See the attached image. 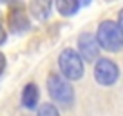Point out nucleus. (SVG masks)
I'll return each instance as SVG.
<instances>
[{
	"mask_svg": "<svg viewBox=\"0 0 123 116\" xmlns=\"http://www.w3.org/2000/svg\"><path fill=\"white\" fill-rule=\"evenodd\" d=\"M38 116H60V111L53 103H43L38 109Z\"/></svg>",
	"mask_w": 123,
	"mask_h": 116,
	"instance_id": "10",
	"label": "nucleus"
},
{
	"mask_svg": "<svg viewBox=\"0 0 123 116\" xmlns=\"http://www.w3.org/2000/svg\"><path fill=\"white\" fill-rule=\"evenodd\" d=\"M47 91H49L51 100L56 105H60V107H63V109L73 105L74 91H73V87H71V84L62 76V74L51 73L49 76H47ZM56 105H54V107H56Z\"/></svg>",
	"mask_w": 123,
	"mask_h": 116,
	"instance_id": "2",
	"label": "nucleus"
},
{
	"mask_svg": "<svg viewBox=\"0 0 123 116\" xmlns=\"http://www.w3.org/2000/svg\"><path fill=\"white\" fill-rule=\"evenodd\" d=\"M96 44L98 47L109 51V53H118L123 47V36H121V16L119 22L112 20H103L98 26L96 33Z\"/></svg>",
	"mask_w": 123,
	"mask_h": 116,
	"instance_id": "1",
	"label": "nucleus"
},
{
	"mask_svg": "<svg viewBox=\"0 0 123 116\" xmlns=\"http://www.w3.org/2000/svg\"><path fill=\"white\" fill-rule=\"evenodd\" d=\"M38 98H40V91H38V85L36 84H27L22 91V103L24 107L27 109H35L36 103H38Z\"/></svg>",
	"mask_w": 123,
	"mask_h": 116,
	"instance_id": "7",
	"label": "nucleus"
},
{
	"mask_svg": "<svg viewBox=\"0 0 123 116\" xmlns=\"http://www.w3.org/2000/svg\"><path fill=\"white\" fill-rule=\"evenodd\" d=\"M94 78L100 85H112L119 78V67L111 58H98L94 65Z\"/></svg>",
	"mask_w": 123,
	"mask_h": 116,
	"instance_id": "4",
	"label": "nucleus"
},
{
	"mask_svg": "<svg viewBox=\"0 0 123 116\" xmlns=\"http://www.w3.org/2000/svg\"><path fill=\"white\" fill-rule=\"evenodd\" d=\"M78 56L81 60H87V62H94L98 60V53H100V47L96 44V38L91 33H81L78 36Z\"/></svg>",
	"mask_w": 123,
	"mask_h": 116,
	"instance_id": "5",
	"label": "nucleus"
},
{
	"mask_svg": "<svg viewBox=\"0 0 123 116\" xmlns=\"http://www.w3.org/2000/svg\"><path fill=\"white\" fill-rule=\"evenodd\" d=\"M58 65H60L62 76L69 80H80L83 76V60L78 56L74 49H63L58 58Z\"/></svg>",
	"mask_w": 123,
	"mask_h": 116,
	"instance_id": "3",
	"label": "nucleus"
},
{
	"mask_svg": "<svg viewBox=\"0 0 123 116\" xmlns=\"http://www.w3.org/2000/svg\"><path fill=\"white\" fill-rule=\"evenodd\" d=\"M54 6H56L58 13L63 16H73L80 9V2H73V0H58Z\"/></svg>",
	"mask_w": 123,
	"mask_h": 116,
	"instance_id": "9",
	"label": "nucleus"
},
{
	"mask_svg": "<svg viewBox=\"0 0 123 116\" xmlns=\"http://www.w3.org/2000/svg\"><path fill=\"white\" fill-rule=\"evenodd\" d=\"M6 40H7V33H6V29H4V27L0 26V45H2V44H4Z\"/></svg>",
	"mask_w": 123,
	"mask_h": 116,
	"instance_id": "11",
	"label": "nucleus"
},
{
	"mask_svg": "<svg viewBox=\"0 0 123 116\" xmlns=\"http://www.w3.org/2000/svg\"><path fill=\"white\" fill-rule=\"evenodd\" d=\"M7 24L9 29H13L15 33H22L29 29V18H27L25 11L22 6H15L7 15Z\"/></svg>",
	"mask_w": 123,
	"mask_h": 116,
	"instance_id": "6",
	"label": "nucleus"
},
{
	"mask_svg": "<svg viewBox=\"0 0 123 116\" xmlns=\"http://www.w3.org/2000/svg\"><path fill=\"white\" fill-rule=\"evenodd\" d=\"M29 9L36 20H47L51 15V9H53V4L51 2H40V0H36V2H31L29 4Z\"/></svg>",
	"mask_w": 123,
	"mask_h": 116,
	"instance_id": "8",
	"label": "nucleus"
},
{
	"mask_svg": "<svg viewBox=\"0 0 123 116\" xmlns=\"http://www.w3.org/2000/svg\"><path fill=\"white\" fill-rule=\"evenodd\" d=\"M4 69H6V56L0 53V74L4 73Z\"/></svg>",
	"mask_w": 123,
	"mask_h": 116,
	"instance_id": "12",
	"label": "nucleus"
}]
</instances>
